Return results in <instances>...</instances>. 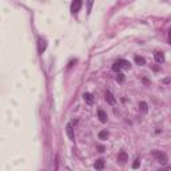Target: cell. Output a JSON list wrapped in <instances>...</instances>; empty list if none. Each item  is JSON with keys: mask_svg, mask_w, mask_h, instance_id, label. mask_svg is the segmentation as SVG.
Listing matches in <instances>:
<instances>
[{"mask_svg": "<svg viewBox=\"0 0 171 171\" xmlns=\"http://www.w3.org/2000/svg\"><path fill=\"white\" fill-rule=\"evenodd\" d=\"M66 132H67V135H68V138H70V141H71V142L75 141V135H74V128H72V124H71V123H68L67 126H66Z\"/></svg>", "mask_w": 171, "mask_h": 171, "instance_id": "obj_5", "label": "cell"}, {"mask_svg": "<svg viewBox=\"0 0 171 171\" xmlns=\"http://www.w3.org/2000/svg\"><path fill=\"white\" fill-rule=\"evenodd\" d=\"M135 63L138 64V66H143V64L146 63V60H144V58H142V56H135Z\"/></svg>", "mask_w": 171, "mask_h": 171, "instance_id": "obj_13", "label": "cell"}, {"mask_svg": "<svg viewBox=\"0 0 171 171\" xmlns=\"http://www.w3.org/2000/svg\"><path fill=\"white\" fill-rule=\"evenodd\" d=\"M80 8H82V0H74L71 3V12L72 14H78L80 11Z\"/></svg>", "mask_w": 171, "mask_h": 171, "instance_id": "obj_3", "label": "cell"}, {"mask_svg": "<svg viewBox=\"0 0 171 171\" xmlns=\"http://www.w3.org/2000/svg\"><path fill=\"white\" fill-rule=\"evenodd\" d=\"M152 157L159 162L160 164H167V162H169V157H167L164 152H162V151H154V152H152Z\"/></svg>", "mask_w": 171, "mask_h": 171, "instance_id": "obj_2", "label": "cell"}, {"mask_svg": "<svg viewBox=\"0 0 171 171\" xmlns=\"http://www.w3.org/2000/svg\"><path fill=\"white\" fill-rule=\"evenodd\" d=\"M116 80H118V82H123V80H124V75H123V74H118V75H116Z\"/></svg>", "mask_w": 171, "mask_h": 171, "instance_id": "obj_17", "label": "cell"}, {"mask_svg": "<svg viewBox=\"0 0 171 171\" xmlns=\"http://www.w3.org/2000/svg\"><path fill=\"white\" fill-rule=\"evenodd\" d=\"M94 167H95L96 170H103V167H104V160H103V159H98V160L95 162Z\"/></svg>", "mask_w": 171, "mask_h": 171, "instance_id": "obj_11", "label": "cell"}, {"mask_svg": "<svg viewBox=\"0 0 171 171\" xmlns=\"http://www.w3.org/2000/svg\"><path fill=\"white\" fill-rule=\"evenodd\" d=\"M46 48H47V42H46L44 39H39L38 40V51H39V54L42 55L43 52L46 51Z\"/></svg>", "mask_w": 171, "mask_h": 171, "instance_id": "obj_4", "label": "cell"}, {"mask_svg": "<svg viewBox=\"0 0 171 171\" xmlns=\"http://www.w3.org/2000/svg\"><path fill=\"white\" fill-rule=\"evenodd\" d=\"M139 166H141V159H136V160L132 163V169H138Z\"/></svg>", "mask_w": 171, "mask_h": 171, "instance_id": "obj_16", "label": "cell"}, {"mask_svg": "<svg viewBox=\"0 0 171 171\" xmlns=\"http://www.w3.org/2000/svg\"><path fill=\"white\" fill-rule=\"evenodd\" d=\"M118 160H119L122 164H123V163H126V160H128V155H127L124 151H120V152H119V155H118Z\"/></svg>", "mask_w": 171, "mask_h": 171, "instance_id": "obj_7", "label": "cell"}, {"mask_svg": "<svg viewBox=\"0 0 171 171\" xmlns=\"http://www.w3.org/2000/svg\"><path fill=\"white\" fill-rule=\"evenodd\" d=\"M154 58H155V62H157V63H159V64L164 62V55L162 54V52H155Z\"/></svg>", "mask_w": 171, "mask_h": 171, "instance_id": "obj_8", "label": "cell"}, {"mask_svg": "<svg viewBox=\"0 0 171 171\" xmlns=\"http://www.w3.org/2000/svg\"><path fill=\"white\" fill-rule=\"evenodd\" d=\"M99 151H100V152L104 151V147H103V146H100V147H99Z\"/></svg>", "mask_w": 171, "mask_h": 171, "instance_id": "obj_19", "label": "cell"}, {"mask_svg": "<svg viewBox=\"0 0 171 171\" xmlns=\"http://www.w3.org/2000/svg\"><path fill=\"white\" fill-rule=\"evenodd\" d=\"M83 99H84L86 103H88V104H92V103H94V96L90 94V92H86V94H83Z\"/></svg>", "mask_w": 171, "mask_h": 171, "instance_id": "obj_9", "label": "cell"}, {"mask_svg": "<svg viewBox=\"0 0 171 171\" xmlns=\"http://www.w3.org/2000/svg\"><path fill=\"white\" fill-rule=\"evenodd\" d=\"M108 138V132L106 131V130H103V131L99 132V139H102V141H104V139Z\"/></svg>", "mask_w": 171, "mask_h": 171, "instance_id": "obj_14", "label": "cell"}, {"mask_svg": "<svg viewBox=\"0 0 171 171\" xmlns=\"http://www.w3.org/2000/svg\"><path fill=\"white\" fill-rule=\"evenodd\" d=\"M139 110H141L143 114L147 112V111H148V106H147V103H146V102H141V103H139Z\"/></svg>", "mask_w": 171, "mask_h": 171, "instance_id": "obj_12", "label": "cell"}, {"mask_svg": "<svg viewBox=\"0 0 171 171\" xmlns=\"http://www.w3.org/2000/svg\"><path fill=\"white\" fill-rule=\"evenodd\" d=\"M87 2V12H91V10H92V5H94V0H86Z\"/></svg>", "mask_w": 171, "mask_h": 171, "instance_id": "obj_15", "label": "cell"}, {"mask_svg": "<svg viewBox=\"0 0 171 171\" xmlns=\"http://www.w3.org/2000/svg\"><path fill=\"white\" fill-rule=\"evenodd\" d=\"M104 98H106V100H107V103H108V104H112V106H114L115 103H116V99L114 98V95L111 94L110 91H106Z\"/></svg>", "mask_w": 171, "mask_h": 171, "instance_id": "obj_6", "label": "cell"}, {"mask_svg": "<svg viewBox=\"0 0 171 171\" xmlns=\"http://www.w3.org/2000/svg\"><path fill=\"white\" fill-rule=\"evenodd\" d=\"M130 67H131V64H130L128 60H124V59H118V60L114 63L112 70L115 71V72H120V70H123V68H130Z\"/></svg>", "mask_w": 171, "mask_h": 171, "instance_id": "obj_1", "label": "cell"}, {"mask_svg": "<svg viewBox=\"0 0 171 171\" xmlns=\"http://www.w3.org/2000/svg\"><path fill=\"white\" fill-rule=\"evenodd\" d=\"M98 115H99V120H100L102 123H106V122H107V114H106L103 110H99V111H98Z\"/></svg>", "mask_w": 171, "mask_h": 171, "instance_id": "obj_10", "label": "cell"}, {"mask_svg": "<svg viewBox=\"0 0 171 171\" xmlns=\"http://www.w3.org/2000/svg\"><path fill=\"white\" fill-rule=\"evenodd\" d=\"M169 40H170V43H171V28L169 30Z\"/></svg>", "mask_w": 171, "mask_h": 171, "instance_id": "obj_18", "label": "cell"}]
</instances>
